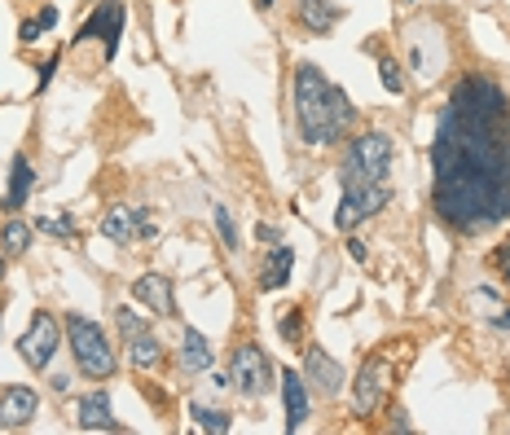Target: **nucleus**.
I'll return each mask as SVG.
<instances>
[{
    "label": "nucleus",
    "mask_w": 510,
    "mask_h": 435,
    "mask_svg": "<svg viewBox=\"0 0 510 435\" xmlns=\"http://www.w3.org/2000/svg\"><path fill=\"white\" fill-rule=\"evenodd\" d=\"M431 207L454 233L510 220V97L489 75H462L436 119Z\"/></svg>",
    "instance_id": "1"
},
{
    "label": "nucleus",
    "mask_w": 510,
    "mask_h": 435,
    "mask_svg": "<svg viewBox=\"0 0 510 435\" xmlns=\"http://www.w3.org/2000/svg\"><path fill=\"white\" fill-rule=\"evenodd\" d=\"M291 97H295V123H300L304 146H335L357 123V106L348 102V93L339 84L326 79V71L317 62H300L295 66Z\"/></svg>",
    "instance_id": "2"
},
{
    "label": "nucleus",
    "mask_w": 510,
    "mask_h": 435,
    "mask_svg": "<svg viewBox=\"0 0 510 435\" xmlns=\"http://www.w3.org/2000/svg\"><path fill=\"white\" fill-rule=\"evenodd\" d=\"M392 159H396V146L383 128H370V132H357L344 150V163H339V185H378L387 180L392 171Z\"/></svg>",
    "instance_id": "3"
},
{
    "label": "nucleus",
    "mask_w": 510,
    "mask_h": 435,
    "mask_svg": "<svg viewBox=\"0 0 510 435\" xmlns=\"http://www.w3.org/2000/svg\"><path fill=\"white\" fill-rule=\"evenodd\" d=\"M62 330H66V347H71V356H75V365H80L84 379H115V370H119L115 343L106 339V330L93 317L66 313Z\"/></svg>",
    "instance_id": "4"
},
{
    "label": "nucleus",
    "mask_w": 510,
    "mask_h": 435,
    "mask_svg": "<svg viewBox=\"0 0 510 435\" xmlns=\"http://www.w3.org/2000/svg\"><path fill=\"white\" fill-rule=\"evenodd\" d=\"M123 27H128V4L123 0H98L93 13L80 22V31L71 36V45H89V40H102V57L115 62L119 54V40H123Z\"/></svg>",
    "instance_id": "5"
},
{
    "label": "nucleus",
    "mask_w": 510,
    "mask_h": 435,
    "mask_svg": "<svg viewBox=\"0 0 510 435\" xmlns=\"http://www.w3.org/2000/svg\"><path fill=\"white\" fill-rule=\"evenodd\" d=\"M229 379L234 387L242 391V396H268L273 387H277V374H273V361L264 356V347L259 343H238L234 347V361H229Z\"/></svg>",
    "instance_id": "6"
},
{
    "label": "nucleus",
    "mask_w": 510,
    "mask_h": 435,
    "mask_svg": "<svg viewBox=\"0 0 510 435\" xmlns=\"http://www.w3.org/2000/svg\"><path fill=\"white\" fill-rule=\"evenodd\" d=\"M387 203H392L387 180H378V185H344V198H339V212H335V229L339 233H353L357 224L378 216Z\"/></svg>",
    "instance_id": "7"
},
{
    "label": "nucleus",
    "mask_w": 510,
    "mask_h": 435,
    "mask_svg": "<svg viewBox=\"0 0 510 435\" xmlns=\"http://www.w3.org/2000/svg\"><path fill=\"white\" fill-rule=\"evenodd\" d=\"M13 347H18V356H22L27 370H49L57 347H62V326H57V317H53V313H36L31 326L18 334Z\"/></svg>",
    "instance_id": "8"
},
{
    "label": "nucleus",
    "mask_w": 510,
    "mask_h": 435,
    "mask_svg": "<svg viewBox=\"0 0 510 435\" xmlns=\"http://www.w3.org/2000/svg\"><path fill=\"white\" fill-rule=\"evenodd\" d=\"M387 387H392L387 356H370L357 370V379H353V418H374L383 396H387Z\"/></svg>",
    "instance_id": "9"
},
{
    "label": "nucleus",
    "mask_w": 510,
    "mask_h": 435,
    "mask_svg": "<svg viewBox=\"0 0 510 435\" xmlns=\"http://www.w3.org/2000/svg\"><path fill=\"white\" fill-rule=\"evenodd\" d=\"M304 382L317 391V396H326V400H335L344 387H348V374H344V365L335 361V356H326V347H304Z\"/></svg>",
    "instance_id": "10"
},
{
    "label": "nucleus",
    "mask_w": 510,
    "mask_h": 435,
    "mask_svg": "<svg viewBox=\"0 0 510 435\" xmlns=\"http://www.w3.org/2000/svg\"><path fill=\"white\" fill-rule=\"evenodd\" d=\"M427 36H431V45H445V40H440V27H427V22H422V27L409 31V54H405V66L413 75H422V79H431V75L440 71V62H445V49H436V54L427 49Z\"/></svg>",
    "instance_id": "11"
},
{
    "label": "nucleus",
    "mask_w": 510,
    "mask_h": 435,
    "mask_svg": "<svg viewBox=\"0 0 510 435\" xmlns=\"http://www.w3.org/2000/svg\"><path fill=\"white\" fill-rule=\"evenodd\" d=\"M132 299H137V304H146V308L158 313V317H176L172 277H163V272H141V277L132 281Z\"/></svg>",
    "instance_id": "12"
},
{
    "label": "nucleus",
    "mask_w": 510,
    "mask_h": 435,
    "mask_svg": "<svg viewBox=\"0 0 510 435\" xmlns=\"http://www.w3.org/2000/svg\"><path fill=\"white\" fill-rule=\"evenodd\" d=\"M31 189H36V167H31L27 155H13V163H9V189L0 194V212L4 216H18L27 207Z\"/></svg>",
    "instance_id": "13"
},
{
    "label": "nucleus",
    "mask_w": 510,
    "mask_h": 435,
    "mask_svg": "<svg viewBox=\"0 0 510 435\" xmlns=\"http://www.w3.org/2000/svg\"><path fill=\"white\" fill-rule=\"evenodd\" d=\"M36 409H40V396H36L31 387H9V391H0V431L27 427V422L36 418Z\"/></svg>",
    "instance_id": "14"
},
{
    "label": "nucleus",
    "mask_w": 510,
    "mask_h": 435,
    "mask_svg": "<svg viewBox=\"0 0 510 435\" xmlns=\"http://www.w3.org/2000/svg\"><path fill=\"white\" fill-rule=\"evenodd\" d=\"M176 361H181V370H185V374H203V370H211L216 352H211V343H207L203 330H194V326L181 330V343H176Z\"/></svg>",
    "instance_id": "15"
},
{
    "label": "nucleus",
    "mask_w": 510,
    "mask_h": 435,
    "mask_svg": "<svg viewBox=\"0 0 510 435\" xmlns=\"http://www.w3.org/2000/svg\"><path fill=\"white\" fill-rule=\"evenodd\" d=\"M277 387H282V409H286V431H304L308 422V382L304 374H282L277 379Z\"/></svg>",
    "instance_id": "16"
},
{
    "label": "nucleus",
    "mask_w": 510,
    "mask_h": 435,
    "mask_svg": "<svg viewBox=\"0 0 510 435\" xmlns=\"http://www.w3.org/2000/svg\"><path fill=\"white\" fill-rule=\"evenodd\" d=\"M75 427L80 431H115V414H110V396L89 391L75 400Z\"/></svg>",
    "instance_id": "17"
},
{
    "label": "nucleus",
    "mask_w": 510,
    "mask_h": 435,
    "mask_svg": "<svg viewBox=\"0 0 510 435\" xmlns=\"http://www.w3.org/2000/svg\"><path fill=\"white\" fill-rule=\"evenodd\" d=\"M291 269H295V251L286 242H273L264 264H259V290H282L291 281Z\"/></svg>",
    "instance_id": "18"
},
{
    "label": "nucleus",
    "mask_w": 510,
    "mask_h": 435,
    "mask_svg": "<svg viewBox=\"0 0 510 435\" xmlns=\"http://www.w3.org/2000/svg\"><path fill=\"white\" fill-rule=\"evenodd\" d=\"M300 27H304L308 36H330L335 31V22L344 18V9L339 4H330V0H300Z\"/></svg>",
    "instance_id": "19"
},
{
    "label": "nucleus",
    "mask_w": 510,
    "mask_h": 435,
    "mask_svg": "<svg viewBox=\"0 0 510 435\" xmlns=\"http://www.w3.org/2000/svg\"><path fill=\"white\" fill-rule=\"evenodd\" d=\"M31 238H36V229H31L27 220L9 216L0 224V255H4V260H22V255L31 251Z\"/></svg>",
    "instance_id": "20"
},
{
    "label": "nucleus",
    "mask_w": 510,
    "mask_h": 435,
    "mask_svg": "<svg viewBox=\"0 0 510 435\" xmlns=\"http://www.w3.org/2000/svg\"><path fill=\"white\" fill-rule=\"evenodd\" d=\"M163 343H158V334H150V326L137 330L132 339H128V361L137 365V370H158L163 365Z\"/></svg>",
    "instance_id": "21"
},
{
    "label": "nucleus",
    "mask_w": 510,
    "mask_h": 435,
    "mask_svg": "<svg viewBox=\"0 0 510 435\" xmlns=\"http://www.w3.org/2000/svg\"><path fill=\"white\" fill-rule=\"evenodd\" d=\"M98 229H102L106 242H137V229H132V207H110Z\"/></svg>",
    "instance_id": "22"
},
{
    "label": "nucleus",
    "mask_w": 510,
    "mask_h": 435,
    "mask_svg": "<svg viewBox=\"0 0 510 435\" xmlns=\"http://www.w3.org/2000/svg\"><path fill=\"white\" fill-rule=\"evenodd\" d=\"M211 224H216V233H220V247H225L229 255H238V251H242V238H238L234 212H229L225 203H216V207H211Z\"/></svg>",
    "instance_id": "23"
},
{
    "label": "nucleus",
    "mask_w": 510,
    "mask_h": 435,
    "mask_svg": "<svg viewBox=\"0 0 510 435\" xmlns=\"http://www.w3.org/2000/svg\"><path fill=\"white\" fill-rule=\"evenodd\" d=\"M190 418H194V427L199 431H229L234 427V418L225 414V409H211V405H199V400H190Z\"/></svg>",
    "instance_id": "24"
},
{
    "label": "nucleus",
    "mask_w": 510,
    "mask_h": 435,
    "mask_svg": "<svg viewBox=\"0 0 510 435\" xmlns=\"http://www.w3.org/2000/svg\"><path fill=\"white\" fill-rule=\"evenodd\" d=\"M378 84H383L392 97H401V93H405V62H396L392 54L378 57Z\"/></svg>",
    "instance_id": "25"
},
{
    "label": "nucleus",
    "mask_w": 510,
    "mask_h": 435,
    "mask_svg": "<svg viewBox=\"0 0 510 435\" xmlns=\"http://www.w3.org/2000/svg\"><path fill=\"white\" fill-rule=\"evenodd\" d=\"M277 334H282L286 343H304V313H300V308H282Z\"/></svg>",
    "instance_id": "26"
},
{
    "label": "nucleus",
    "mask_w": 510,
    "mask_h": 435,
    "mask_svg": "<svg viewBox=\"0 0 510 435\" xmlns=\"http://www.w3.org/2000/svg\"><path fill=\"white\" fill-rule=\"evenodd\" d=\"M36 229H40V233H49V238H75V216H71V212H66V216H57V220L40 216V220H36Z\"/></svg>",
    "instance_id": "27"
},
{
    "label": "nucleus",
    "mask_w": 510,
    "mask_h": 435,
    "mask_svg": "<svg viewBox=\"0 0 510 435\" xmlns=\"http://www.w3.org/2000/svg\"><path fill=\"white\" fill-rule=\"evenodd\" d=\"M132 229H137V242H154L158 238V224L150 220L146 207H132Z\"/></svg>",
    "instance_id": "28"
},
{
    "label": "nucleus",
    "mask_w": 510,
    "mask_h": 435,
    "mask_svg": "<svg viewBox=\"0 0 510 435\" xmlns=\"http://www.w3.org/2000/svg\"><path fill=\"white\" fill-rule=\"evenodd\" d=\"M115 317H119V330H123L128 339H132L137 330H146V322L137 317V308H115Z\"/></svg>",
    "instance_id": "29"
},
{
    "label": "nucleus",
    "mask_w": 510,
    "mask_h": 435,
    "mask_svg": "<svg viewBox=\"0 0 510 435\" xmlns=\"http://www.w3.org/2000/svg\"><path fill=\"white\" fill-rule=\"evenodd\" d=\"M40 36H45V27H40V18H27V22L18 27V40H22V45H36Z\"/></svg>",
    "instance_id": "30"
},
{
    "label": "nucleus",
    "mask_w": 510,
    "mask_h": 435,
    "mask_svg": "<svg viewBox=\"0 0 510 435\" xmlns=\"http://www.w3.org/2000/svg\"><path fill=\"white\" fill-rule=\"evenodd\" d=\"M255 238H259L264 247H273V242H282V229H277V224H255Z\"/></svg>",
    "instance_id": "31"
},
{
    "label": "nucleus",
    "mask_w": 510,
    "mask_h": 435,
    "mask_svg": "<svg viewBox=\"0 0 510 435\" xmlns=\"http://www.w3.org/2000/svg\"><path fill=\"white\" fill-rule=\"evenodd\" d=\"M348 255H353L357 264H365V260H370V247H365L361 238H353V242H348Z\"/></svg>",
    "instance_id": "32"
},
{
    "label": "nucleus",
    "mask_w": 510,
    "mask_h": 435,
    "mask_svg": "<svg viewBox=\"0 0 510 435\" xmlns=\"http://www.w3.org/2000/svg\"><path fill=\"white\" fill-rule=\"evenodd\" d=\"M36 18H40V27H45V31H49V27H57V9H53V4H45Z\"/></svg>",
    "instance_id": "33"
},
{
    "label": "nucleus",
    "mask_w": 510,
    "mask_h": 435,
    "mask_svg": "<svg viewBox=\"0 0 510 435\" xmlns=\"http://www.w3.org/2000/svg\"><path fill=\"white\" fill-rule=\"evenodd\" d=\"M53 66H57V54H53L49 62H45V71H40V93L49 88V79H53Z\"/></svg>",
    "instance_id": "34"
},
{
    "label": "nucleus",
    "mask_w": 510,
    "mask_h": 435,
    "mask_svg": "<svg viewBox=\"0 0 510 435\" xmlns=\"http://www.w3.org/2000/svg\"><path fill=\"white\" fill-rule=\"evenodd\" d=\"M49 387H53V391H57V396H66V391H71V379H66V374H53V379H49Z\"/></svg>",
    "instance_id": "35"
},
{
    "label": "nucleus",
    "mask_w": 510,
    "mask_h": 435,
    "mask_svg": "<svg viewBox=\"0 0 510 435\" xmlns=\"http://www.w3.org/2000/svg\"><path fill=\"white\" fill-rule=\"evenodd\" d=\"M493 260H497V264H502V272H506V277H510V242H506V251H497Z\"/></svg>",
    "instance_id": "36"
},
{
    "label": "nucleus",
    "mask_w": 510,
    "mask_h": 435,
    "mask_svg": "<svg viewBox=\"0 0 510 435\" xmlns=\"http://www.w3.org/2000/svg\"><path fill=\"white\" fill-rule=\"evenodd\" d=\"M255 9H259V13H268V9H273V0H255Z\"/></svg>",
    "instance_id": "37"
},
{
    "label": "nucleus",
    "mask_w": 510,
    "mask_h": 435,
    "mask_svg": "<svg viewBox=\"0 0 510 435\" xmlns=\"http://www.w3.org/2000/svg\"><path fill=\"white\" fill-rule=\"evenodd\" d=\"M0 281H4V255H0Z\"/></svg>",
    "instance_id": "38"
},
{
    "label": "nucleus",
    "mask_w": 510,
    "mask_h": 435,
    "mask_svg": "<svg viewBox=\"0 0 510 435\" xmlns=\"http://www.w3.org/2000/svg\"><path fill=\"white\" fill-rule=\"evenodd\" d=\"M405 4H413V0H405Z\"/></svg>",
    "instance_id": "39"
},
{
    "label": "nucleus",
    "mask_w": 510,
    "mask_h": 435,
    "mask_svg": "<svg viewBox=\"0 0 510 435\" xmlns=\"http://www.w3.org/2000/svg\"><path fill=\"white\" fill-rule=\"evenodd\" d=\"M93 4H98V0H93Z\"/></svg>",
    "instance_id": "40"
}]
</instances>
